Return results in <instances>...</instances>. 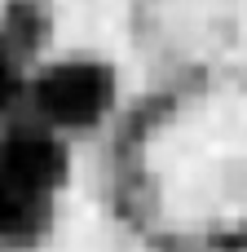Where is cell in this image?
Masks as SVG:
<instances>
[{"mask_svg":"<svg viewBox=\"0 0 247 252\" xmlns=\"http://www.w3.org/2000/svg\"><path fill=\"white\" fill-rule=\"evenodd\" d=\"M124 102L119 66L106 53L88 49H66V53H44L27 80V102L22 115L35 120L40 128L66 137L75 151L88 146L102 128L115 124Z\"/></svg>","mask_w":247,"mask_h":252,"instance_id":"obj_1","label":"cell"}]
</instances>
